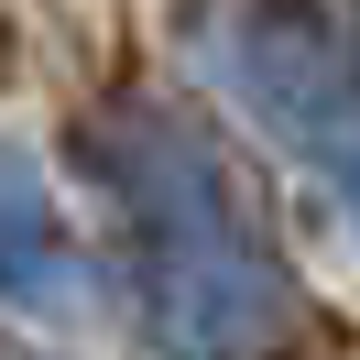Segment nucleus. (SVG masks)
Returning a JSON list of instances; mask_svg holds the SVG:
<instances>
[{
    "label": "nucleus",
    "instance_id": "nucleus-1",
    "mask_svg": "<svg viewBox=\"0 0 360 360\" xmlns=\"http://www.w3.org/2000/svg\"><path fill=\"white\" fill-rule=\"evenodd\" d=\"M77 164L98 175L131 251V306L153 360H262L284 328V262L251 219L229 153L164 98H110L77 120Z\"/></svg>",
    "mask_w": 360,
    "mask_h": 360
},
{
    "label": "nucleus",
    "instance_id": "nucleus-3",
    "mask_svg": "<svg viewBox=\"0 0 360 360\" xmlns=\"http://www.w3.org/2000/svg\"><path fill=\"white\" fill-rule=\"evenodd\" d=\"M0 306H22V316H77L88 306V251H77L55 186L22 153H0Z\"/></svg>",
    "mask_w": 360,
    "mask_h": 360
},
{
    "label": "nucleus",
    "instance_id": "nucleus-4",
    "mask_svg": "<svg viewBox=\"0 0 360 360\" xmlns=\"http://www.w3.org/2000/svg\"><path fill=\"white\" fill-rule=\"evenodd\" d=\"M11 77H22V11L0 0V88H11Z\"/></svg>",
    "mask_w": 360,
    "mask_h": 360
},
{
    "label": "nucleus",
    "instance_id": "nucleus-2",
    "mask_svg": "<svg viewBox=\"0 0 360 360\" xmlns=\"http://www.w3.org/2000/svg\"><path fill=\"white\" fill-rule=\"evenodd\" d=\"M197 77L229 88V110L262 120V142H284L306 175H328L338 219L360 229V55L338 44L328 11L306 0H197Z\"/></svg>",
    "mask_w": 360,
    "mask_h": 360
}]
</instances>
